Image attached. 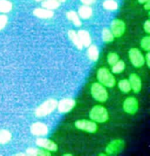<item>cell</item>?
Listing matches in <instances>:
<instances>
[{
  "instance_id": "cell-1",
  "label": "cell",
  "mask_w": 150,
  "mask_h": 156,
  "mask_svg": "<svg viewBox=\"0 0 150 156\" xmlns=\"http://www.w3.org/2000/svg\"><path fill=\"white\" fill-rule=\"evenodd\" d=\"M89 117L95 122L104 123L107 122L109 119V114L106 107L101 105H96L90 110Z\"/></svg>"
},
{
  "instance_id": "cell-2",
  "label": "cell",
  "mask_w": 150,
  "mask_h": 156,
  "mask_svg": "<svg viewBox=\"0 0 150 156\" xmlns=\"http://www.w3.org/2000/svg\"><path fill=\"white\" fill-rule=\"evenodd\" d=\"M97 79L99 83L108 88H113L116 84V79L108 68L103 67L97 72Z\"/></svg>"
},
{
  "instance_id": "cell-3",
  "label": "cell",
  "mask_w": 150,
  "mask_h": 156,
  "mask_svg": "<svg viewBox=\"0 0 150 156\" xmlns=\"http://www.w3.org/2000/svg\"><path fill=\"white\" fill-rule=\"evenodd\" d=\"M58 101L54 98H50L44 101L35 109L37 117H44L49 115L57 109Z\"/></svg>"
},
{
  "instance_id": "cell-4",
  "label": "cell",
  "mask_w": 150,
  "mask_h": 156,
  "mask_svg": "<svg viewBox=\"0 0 150 156\" xmlns=\"http://www.w3.org/2000/svg\"><path fill=\"white\" fill-rule=\"evenodd\" d=\"M90 92L95 101L105 103L108 99V92L105 86L99 82H94L90 87Z\"/></svg>"
},
{
  "instance_id": "cell-5",
  "label": "cell",
  "mask_w": 150,
  "mask_h": 156,
  "mask_svg": "<svg viewBox=\"0 0 150 156\" xmlns=\"http://www.w3.org/2000/svg\"><path fill=\"white\" fill-rule=\"evenodd\" d=\"M75 126L77 129L89 133H95L98 130L97 123L92 120H88V119H78L75 121Z\"/></svg>"
},
{
  "instance_id": "cell-6",
  "label": "cell",
  "mask_w": 150,
  "mask_h": 156,
  "mask_svg": "<svg viewBox=\"0 0 150 156\" xmlns=\"http://www.w3.org/2000/svg\"><path fill=\"white\" fill-rule=\"evenodd\" d=\"M128 55H129L130 61L132 65L135 68H141L143 65L145 64L144 55L138 48H133L130 49Z\"/></svg>"
},
{
  "instance_id": "cell-7",
  "label": "cell",
  "mask_w": 150,
  "mask_h": 156,
  "mask_svg": "<svg viewBox=\"0 0 150 156\" xmlns=\"http://www.w3.org/2000/svg\"><path fill=\"white\" fill-rule=\"evenodd\" d=\"M122 107H123V109L126 113L133 115V114H136V112L138 110V101L136 98L130 96L124 100Z\"/></svg>"
},
{
  "instance_id": "cell-8",
  "label": "cell",
  "mask_w": 150,
  "mask_h": 156,
  "mask_svg": "<svg viewBox=\"0 0 150 156\" xmlns=\"http://www.w3.org/2000/svg\"><path fill=\"white\" fill-rule=\"evenodd\" d=\"M124 147V141L122 139H117L111 141L107 145L106 148V152L107 155H117L122 152Z\"/></svg>"
},
{
  "instance_id": "cell-9",
  "label": "cell",
  "mask_w": 150,
  "mask_h": 156,
  "mask_svg": "<svg viewBox=\"0 0 150 156\" xmlns=\"http://www.w3.org/2000/svg\"><path fill=\"white\" fill-rule=\"evenodd\" d=\"M126 30L125 23L122 20L115 19L111 22V31L114 37H120L124 34Z\"/></svg>"
},
{
  "instance_id": "cell-10",
  "label": "cell",
  "mask_w": 150,
  "mask_h": 156,
  "mask_svg": "<svg viewBox=\"0 0 150 156\" xmlns=\"http://www.w3.org/2000/svg\"><path fill=\"white\" fill-rule=\"evenodd\" d=\"M76 105V102L74 99L65 98L59 101L57 103V109L60 113L65 114L70 112Z\"/></svg>"
},
{
  "instance_id": "cell-11",
  "label": "cell",
  "mask_w": 150,
  "mask_h": 156,
  "mask_svg": "<svg viewBox=\"0 0 150 156\" xmlns=\"http://www.w3.org/2000/svg\"><path fill=\"white\" fill-rule=\"evenodd\" d=\"M36 144L39 147L43 148L50 152H57L58 150L57 144L54 141L46 138H37L36 139Z\"/></svg>"
},
{
  "instance_id": "cell-12",
  "label": "cell",
  "mask_w": 150,
  "mask_h": 156,
  "mask_svg": "<svg viewBox=\"0 0 150 156\" xmlns=\"http://www.w3.org/2000/svg\"><path fill=\"white\" fill-rule=\"evenodd\" d=\"M31 133L32 135L37 136H45L48 133V128L45 123L37 122L32 125Z\"/></svg>"
},
{
  "instance_id": "cell-13",
  "label": "cell",
  "mask_w": 150,
  "mask_h": 156,
  "mask_svg": "<svg viewBox=\"0 0 150 156\" xmlns=\"http://www.w3.org/2000/svg\"><path fill=\"white\" fill-rule=\"evenodd\" d=\"M130 84L131 86V90L135 93H138L141 92L142 89V82L141 79L136 73H131L129 76Z\"/></svg>"
},
{
  "instance_id": "cell-14",
  "label": "cell",
  "mask_w": 150,
  "mask_h": 156,
  "mask_svg": "<svg viewBox=\"0 0 150 156\" xmlns=\"http://www.w3.org/2000/svg\"><path fill=\"white\" fill-rule=\"evenodd\" d=\"M26 155L30 156H50L51 152L43 148H29L26 150Z\"/></svg>"
},
{
  "instance_id": "cell-15",
  "label": "cell",
  "mask_w": 150,
  "mask_h": 156,
  "mask_svg": "<svg viewBox=\"0 0 150 156\" xmlns=\"http://www.w3.org/2000/svg\"><path fill=\"white\" fill-rule=\"evenodd\" d=\"M33 13L36 17L40 19H51L54 16V12L46 8H36Z\"/></svg>"
},
{
  "instance_id": "cell-16",
  "label": "cell",
  "mask_w": 150,
  "mask_h": 156,
  "mask_svg": "<svg viewBox=\"0 0 150 156\" xmlns=\"http://www.w3.org/2000/svg\"><path fill=\"white\" fill-rule=\"evenodd\" d=\"M78 35L79 39L81 44L83 45V46L85 47H89L91 45L92 43V39L90 34L86 30H80L78 32Z\"/></svg>"
},
{
  "instance_id": "cell-17",
  "label": "cell",
  "mask_w": 150,
  "mask_h": 156,
  "mask_svg": "<svg viewBox=\"0 0 150 156\" xmlns=\"http://www.w3.org/2000/svg\"><path fill=\"white\" fill-rule=\"evenodd\" d=\"M78 16L83 19H89L92 16V9L89 5H83L78 9Z\"/></svg>"
},
{
  "instance_id": "cell-18",
  "label": "cell",
  "mask_w": 150,
  "mask_h": 156,
  "mask_svg": "<svg viewBox=\"0 0 150 156\" xmlns=\"http://www.w3.org/2000/svg\"><path fill=\"white\" fill-rule=\"evenodd\" d=\"M68 36H69L70 39L71 40V41L73 42V43L75 45V46L77 47L78 49L79 50H82L83 49V45L81 44L80 39H79L78 35L76 32H75L74 30H70L68 31Z\"/></svg>"
},
{
  "instance_id": "cell-19",
  "label": "cell",
  "mask_w": 150,
  "mask_h": 156,
  "mask_svg": "<svg viewBox=\"0 0 150 156\" xmlns=\"http://www.w3.org/2000/svg\"><path fill=\"white\" fill-rule=\"evenodd\" d=\"M88 57L90 60L97 61L99 58V50L95 45H90L88 48Z\"/></svg>"
},
{
  "instance_id": "cell-20",
  "label": "cell",
  "mask_w": 150,
  "mask_h": 156,
  "mask_svg": "<svg viewBox=\"0 0 150 156\" xmlns=\"http://www.w3.org/2000/svg\"><path fill=\"white\" fill-rule=\"evenodd\" d=\"M42 6L43 8L53 10H56V9H57L60 6V2H59L57 0H43L42 2Z\"/></svg>"
},
{
  "instance_id": "cell-21",
  "label": "cell",
  "mask_w": 150,
  "mask_h": 156,
  "mask_svg": "<svg viewBox=\"0 0 150 156\" xmlns=\"http://www.w3.org/2000/svg\"><path fill=\"white\" fill-rule=\"evenodd\" d=\"M118 87L121 92L123 93H129L131 91V86L128 79H124L119 81Z\"/></svg>"
},
{
  "instance_id": "cell-22",
  "label": "cell",
  "mask_w": 150,
  "mask_h": 156,
  "mask_svg": "<svg viewBox=\"0 0 150 156\" xmlns=\"http://www.w3.org/2000/svg\"><path fill=\"white\" fill-rule=\"evenodd\" d=\"M66 16L68 19L70 20V21H72V23L76 27H80L81 25V21L80 19H79V16L78 15L76 12L70 10V11L67 12Z\"/></svg>"
},
{
  "instance_id": "cell-23",
  "label": "cell",
  "mask_w": 150,
  "mask_h": 156,
  "mask_svg": "<svg viewBox=\"0 0 150 156\" xmlns=\"http://www.w3.org/2000/svg\"><path fill=\"white\" fill-rule=\"evenodd\" d=\"M12 134L8 130H0V144H5L11 140Z\"/></svg>"
},
{
  "instance_id": "cell-24",
  "label": "cell",
  "mask_w": 150,
  "mask_h": 156,
  "mask_svg": "<svg viewBox=\"0 0 150 156\" xmlns=\"http://www.w3.org/2000/svg\"><path fill=\"white\" fill-rule=\"evenodd\" d=\"M12 4L8 0H0V12L7 13L11 11Z\"/></svg>"
},
{
  "instance_id": "cell-25",
  "label": "cell",
  "mask_w": 150,
  "mask_h": 156,
  "mask_svg": "<svg viewBox=\"0 0 150 156\" xmlns=\"http://www.w3.org/2000/svg\"><path fill=\"white\" fill-rule=\"evenodd\" d=\"M102 39L105 43H111L114 40V36L111 31L107 28H105L102 31Z\"/></svg>"
},
{
  "instance_id": "cell-26",
  "label": "cell",
  "mask_w": 150,
  "mask_h": 156,
  "mask_svg": "<svg viewBox=\"0 0 150 156\" xmlns=\"http://www.w3.org/2000/svg\"><path fill=\"white\" fill-rule=\"evenodd\" d=\"M112 67V73L114 74H119L122 73L125 69V63L123 60H119Z\"/></svg>"
},
{
  "instance_id": "cell-27",
  "label": "cell",
  "mask_w": 150,
  "mask_h": 156,
  "mask_svg": "<svg viewBox=\"0 0 150 156\" xmlns=\"http://www.w3.org/2000/svg\"><path fill=\"white\" fill-rule=\"evenodd\" d=\"M103 6L106 10L111 11L117 10L118 8V4L115 0H106L103 3Z\"/></svg>"
},
{
  "instance_id": "cell-28",
  "label": "cell",
  "mask_w": 150,
  "mask_h": 156,
  "mask_svg": "<svg viewBox=\"0 0 150 156\" xmlns=\"http://www.w3.org/2000/svg\"><path fill=\"white\" fill-rule=\"evenodd\" d=\"M119 60V55L115 52H110L108 54L107 56V62L108 65L113 66V65L116 64Z\"/></svg>"
},
{
  "instance_id": "cell-29",
  "label": "cell",
  "mask_w": 150,
  "mask_h": 156,
  "mask_svg": "<svg viewBox=\"0 0 150 156\" xmlns=\"http://www.w3.org/2000/svg\"><path fill=\"white\" fill-rule=\"evenodd\" d=\"M141 46L146 51H149L150 50V37L149 35L145 36L141 41Z\"/></svg>"
},
{
  "instance_id": "cell-30",
  "label": "cell",
  "mask_w": 150,
  "mask_h": 156,
  "mask_svg": "<svg viewBox=\"0 0 150 156\" xmlns=\"http://www.w3.org/2000/svg\"><path fill=\"white\" fill-rule=\"evenodd\" d=\"M8 16L5 15H0V31L2 30L8 23Z\"/></svg>"
},
{
  "instance_id": "cell-31",
  "label": "cell",
  "mask_w": 150,
  "mask_h": 156,
  "mask_svg": "<svg viewBox=\"0 0 150 156\" xmlns=\"http://www.w3.org/2000/svg\"><path fill=\"white\" fill-rule=\"evenodd\" d=\"M144 30L145 31L146 33L149 34L150 33V21L149 20H147L144 24Z\"/></svg>"
},
{
  "instance_id": "cell-32",
  "label": "cell",
  "mask_w": 150,
  "mask_h": 156,
  "mask_svg": "<svg viewBox=\"0 0 150 156\" xmlns=\"http://www.w3.org/2000/svg\"><path fill=\"white\" fill-rule=\"evenodd\" d=\"M149 57H150V54L149 51H147V54H146V57H144V61H145V63L147 65L148 68L150 67V61H149Z\"/></svg>"
},
{
  "instance_id": "cell-33",
  "label": "cell",
  "mask_w": 150,
  "mask_h": 156,
  "mask_svg": "<svg viewBox=\"0 0 150 156\" xmlns=\"http://www.w3.org/2000/svg\"><path fill=\"white\" fill-rule=\"evenodd\" d=\"M96 0H81V2L85 5H91L95 2Z\"/></svg>"
},
{
  "instance_id": "cell-34",
  "label": "cell",
  "mask_w": 150,
  "mask_h": 156,
  "mask_svg": "<svg viewBox=\"0 0 150 156\" xmlns=\"http://www.w3.org/2000/svg\"><path fill=\"white\" fill-rule=\"evenodd\" d=\"M144 8L146 10H148V11H149V9H150V1H148V2H146V3H144Z\"/></svg>"
},
{
  "instance_id": "cell-35",
  "label": "cell",
  "mask_w": 150,
  "mask_h": 156,
  "mask_svg": "<svg viewBox=\"0 0 150 156\" xmlns=\"http://www.w3.org/2000/svg\"><path fill=\"white\" fill-rule=\"evenodd\" d=\"M148 1H149V0H138V2L140 4H144V3H146Z\"/></svg>"
},
{
  "instance_id": "cell-36",
  "label": "cell",
  "mask_w": 150,
  "mask_h": 156,
  "mask_svg": "<svg viewBox=\"0 0 150 156\" xmlns=\"http://www.w3.org/2000/svg\"><path fill=\"white\" fill-rule=\"evenodd\" d=\"M16 156H18V155L26 156V154H25V153H19V154H16Z\"/></svg>"
},
{
  "instance_id": "cell-37",
  "label": "cell",
  "mask_w": 150,
  "mask_h": 156,
  "mask_svg": "<svg viewBox=\"0 0 150 156\" xmlns=\"http://www.w3.org/2000/svg\"><path fill=\"white\" fill-rule=\"evenodd\" d=\"M63 155L64 156H72L73 155L70 153H65V154H63Z\"/></svg>"
},
{
  "instance_id": "cell-38",
  "label": "cell",
  "mask_w": 150,
  "mask_h": 156,
  "mask_svg": "<svg viewBox=\"0 0 150 156\" xmlns=\"http://www.w3.org/2000/svg\"><path fill=\"white\" fill-rule=\"evenodd\" d=\"M57 1L59 2H65L66 1V0H57Z\"/></svg>"
},
{
  "instance_id": "cell-39",
  "label": "cell",
  "mask_w": 150,
  "mask_h": 156,
  "mask_svg": "<svg viewBox=\"0 0 150 156\" xmlns=\"http://www.w3.org/2000/svg\"><path fill=\"white\" fill-rule=\"evenodd\" d=\"M35 1H37V2H40V1H43V0H35Z\"/></svg>"
}]
</instances>
